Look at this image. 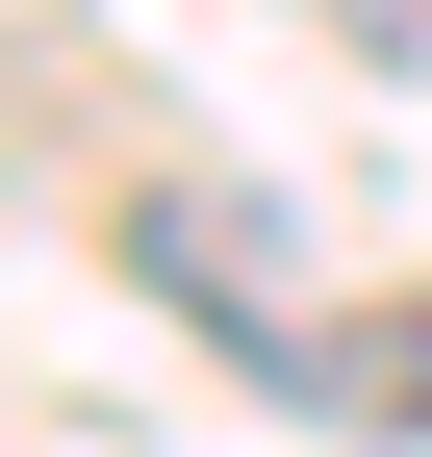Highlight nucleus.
<instances>
[{
  "instance_id": "nucleus-1",
  "label": "nucleus",
  "mask_w": 432,
  "mask_h": 457,
  "mask_svg": "<svg viewBox=\"0 0 432 457\" xmlns=\"http://www.w3.org/2000/svg\"><path fill=\"white\" fill-rule=\"evenodd\" d=\"M331 407H356V432H432V305H382V330H356V381H331Z\"/></svg>"
}]
</instances>
